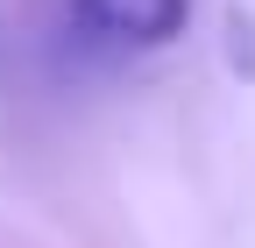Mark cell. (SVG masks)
<instances>
[{
	"instance_id": "6da1fadb",
	"label": "cell",
	"mask_w": 255,
	"mask_h": 248,
	"mask_svg": "<svg viewBox=\"0 0 255 248\" xmlns=\"http://www.w3.org/2000/svg\"><path fill=\"white\" fill-rule=\"evenodd\" d=\"M64 21L92 50H163L184 36L191 0H64Z\"/></svg>"
}]
</instances>
